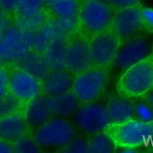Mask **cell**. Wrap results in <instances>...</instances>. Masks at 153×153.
Returning <instances> with one entry per match:
<instances>
[{
    "mask_svg": "<svg viewBox=\"0 0 153 153\" xmlns=\"http://www.w3.org/2000/svg\"><path fill=\"white\" fill-rule=\"evenodd\" d=\"M69 35L71 34L62 28L56 19L50 16L41 28L32 33L31 50L43 53L52 42L58 39H67Z\"/></svg>",
    "mask_w": 153,
    "mask_h": 153,
    "instance_id": "5bb4252c",
    "label": "cell"
},
{
    "mask_svg": "<svg viewBox=\"0 0 153 153\" xmlns=\"http://www.w3.org/2000/svg\"><path fill=\"white\" fill-rule=\"evenodd\" d=\"M138 2L139 0H110V6L117 10L120 8H125V7L137 5Z\"/></svg>",
    "mask_w": 153,
    "mask_h": 153,
    "instance_id": "1f68e13d",
    "label": "cell"
},
{
    "mask_svg": "<svg viewBox=\"0 0 153 153\" xmlns=\"http://www.w3.org/2000/svg\"><path fill=\"white\" fill-rule=\"evenodd\" d=\"M112 7L101 0H84L80 3L78 30L88 38L110 28L113 19Z\"/></svg>",
    "mask_w": 153,
    "mask_h": 153,
    "instance_id": "3957f363",
    "label": "cell"
},
{
    "mask_svg": "<svg viewBox=\"0 0 153 153\" xmlns=\"http://www.w3.org/2000/svg\"><path fill=\"white\" fill-rule=\"evenodd\" d=\"M20 0H0V9L6 14L16 13Z\"/></svg>",
    "mask_w": 153,
    "mask_h": 153,
    "instance_id": "f546056e",
    "label": "cell"
},
{
    "mask_svg": "<svg viewBox=\"0 0 153 153\" xmlns=\"http://www.w3.org/2000/svg\"><path fill=\"white\" fill-rule=\"evenodd\" d=\"M47 101L53 115L59 117L74 114L82 104L72 90L58 95L47 96Z\"/></svg>",
    "mask_w": 153,
    "mask_h": 153,
    "instance_id": "ac0fdd59",
    "label": "cell"
},
{
    "mask_svg": "<svg viewBox=\"0 0 153 153\" xmlns=\"http://www.w3.org/2000/svg\"><path fill=\"white\" fill-rule=\"evenodd\" d=\"M24 116L28 126L33 129H37L54 116L49 107L47 96L41 93L38 97L25 103L24 109Z\"/></svg>",
    "mask_w": 153,
    "mask_h": 153,
    "instance_id": "2e32d148",
    "label": "cell"
},
{
    "mask_svg": "<svg viewBox=\"0 0 153 153\" xmlns=\"http://www.w3.org/2000/svg\"><path fill=\"white\" fill-rule=\"evenodd\" d=\"M140 13L142 29L149 33H153V9L149 7H141Z\"/></svg>",
    "mask_w": 153,
    "mask_h": 153,
    "instance_id": "f1b7e54d",
    "label": "cell"
},
{
    "mask_svg": "<svg viewBox=\"0 0 153 153\" xmlns=\"http://www.w3.org/2000/svg\"><path fill=\"white\" fill-rule=\"evenodd\" d=\"M9 92V74L0 67V96Z\"/></svg>",
    "mask_w": 153,
    "mask_h": 153,
    "instance_id": "4dcf8cb0",
    "label": "cell"
},
{
    "mask_svg": "<svg viewBox=\"0 0 153 153\" xmlns=\"http://www.w3.org/2000/svg\"><path fill=\"white\" fill-rule=\"evenodd\" d=\"M11 152H13L11 144L0 139V153H11Z\"/></svg>",
    "mask_w": 153,
    "mask_h": 153,
    "instance_id": "d6a6232c",
    "label": "cell"
},
{
    "mask_svg": "<svg viewBox=\"0 0 153 153\" xmlns=\"http://www.w3.org/2000/svg\"><path fill=\"white\" fill-rule=\"evenodd\" d=\"M151 52H153V43L147 37L136 34L122 42L113 65L125 70L149 56Z\"/></svg>",
    "mask_w": 153,
    "mask_h": 153,
    "instance_id": "ba28073f",
    "label": "cell"
},
{
    "mask_svg": "<svg viewBox=\"0 0 153 153\" xmlns=\"http://www.w3.org/2000/svg\"><path fill=\"white\" fill-rule=\"evenodd\" d=\"M119 96L142 99L153 91V52L123 70L117 82Z\"/></svg>",
    "mask_w": 153,
    "mask_h": 153,
    "instance_id": "6da1fadb",
    "label": "cell"
},
{
    "mask_svg": "<svg viewBox=\"0 0 153 153\" xmlns=\"http://www.w3.org/2000/svg\"><path fill=\"white\" fill-rule=\"evenodd\" d=\"M74 136V127L70 121L62 117L51 118L37 128L33 135L41 148H64Z\"/></svg>",
    "mask_w": 153,
    "mask_h": 153,
    "instance_id": "5b68a950",
    "label": "cell"
},
{
    "mask_svg": "<svg viewBox=\"0 0 153 153\" xmlns=\"http://www.w3.org/2000/svg\"><path fill=\"white\" fill-rule=\"evenodd\" d=\"M120 151L123 152V153H135V152H137V149L127 148V149H120Z\"/></svg>",
    "mask_w": 153,
    "mask_h": 153,
    "instance_id": "e575fe53",
    "label": "cell"
},
{
    "mask_svg": "<svg viewBox=\"0 0 153 153\" xmlns=\"http://www.w3.org/2000/svg\"><path fill=\"white\" fill-rule=\"evenodd\" d=\"M29 126L24 113L17 112L0 118V139L12 144L18 138L25 135Z\"/></svg>",
    "mask_w": 153,
    "mask_h": 153,
    "instance_id": "e0dca14e",
    "label": "cell"
},
{
    "mask_svg": "<svg viewBox=\"0 0 153 153\" xmlns=\"http://www.w3.org/2000/svg\"><path fill=\"white\" fill-rule=\"evenodd\" d=\"M103 131L109 136L116 149H141L151 145L153 127L151 121L144 122L135 117L119 122H110Z\"/></svg>",
    "mask_w": 153,
    "mask_h": 153,
    "instance_id": "7a4b0ae2",
    "label": "cell"
},
{
    "mask_svg": "<svg viewBox=\"0 0 153 153\" xmlns=\"http://www.w3.org/2000/svg\"><path fill=\"white\" fill-rule=\"evenodd\" d=\"M46 6L68 34L78 31L80 0H46Z\"/></svg>",
    "mask_w": 153,
    "mask_h": 153,
    "instance_id": "4fadbf2b",
    "label": "cell"
},
{
    "mask_svg": "<svg viewBox=\"0 0 153 153\" xmlns=\"http://www.w3.org/2000/svg\"><path fill=\"white\" fill-rule=\"evenodd\" d=\"M144 98H145V100L148 102V103L151 106L152 109H153V91L149 92V94L147 96H145Z\"/></svg>",
    "mask_w": 153,
    "mask_h": 153,
    "instance_id": "836d02e7",
    "label": "cell"
},
{
    "mask_svg": "<svg viewBox=\"0 0 153 153\" xmlns=\"http://www.w3.org/2000/svg\"><path fill=\"white\" fill-rule=\"evenodd\" d=\"M9 92L23 103H27L42 93V82L17 68L9 74Z\"/></svg>",
    "mask_w": 153,
    "mask_h": 153,
    "instance_id": "7c38bea8",
    "label": "cell"
},
{
    "mask_svg": "<svg viewBox=\"0 0 153 153\" xmlns=\"http://www.w3.org/2000/svg\"><path fill=\"white\" fill-rule=\"evenodd\" d=\"M16 64L19 69L26 71L41 82L43 81V79L51 71L42 53L35 52L33 50L29 51Z\"/></svg>",
    "mask_w": 153,
    "mask_h": 153,
    "instance_id": "d6986e66",
    "label": "cell"
},
{
    "mask_svg": "<svg viewBox=\"0 0 153 153\" xmlns=\"http://www.w3.org/2000/svg\"><path fill=\"white\" fill-rule=\"evenodd\" d=\"M62 151L66 153H88L89 152L88 140L74 137L68 145L62 148Z\"/></svg>",
    "mask_w": 153,
    "mask_h": 153,
    "instance_id": "83f0119b",
    "label": "cell"
},
{
    "mask_svg": "<svg viewBox=\"0 0 153 153\" xmlns=\"http://www.w3.org/2000/svg\"><path fill=\"white\" fill-rule=\"evenodd\" d=\"M90 66H92V62L89 38L79 31L71 33L66 39L65 69L75 75Z\"/></svg>",
    "mask_w": 153,
    "mask_h": 153,
    "instance_id": "52a82bcc",
    "label": "cell"
},
{
    "mask_svg": "<svg viewBox=\"0 0 153 153\" xmlns=\"http://www.w3.org/2000/svg\"><path fill=\"white\" fill-rule=\"evenodd\" d=\"M101 1H102V2H104V3H107V4L110 5V0H101Z\"/></svg>",
    "mask_w": 153,
    "mask_h": 153,
    "instance_id": "d590c367",
    "label": "cell"
},
{
    "mask_svg": "<svg viewBox=\"0 0 153 153\" xmlns=\"http://www.w3.org/2000/svg\"><path fill=\"white\" fill-rule=\"evenodd\" d=\"M122 43L111 28L89 38V49L92 65L109 69L114 64L117 53Z\"/></svg>",
    "mask_w": 153,
    "mask_h": 153,
    "instance_id": "8992f818",
    "label": "cell"
},
{
    "mask_svg": "<svg viewBox=\"0 0 153 153\" xmlns=\"http://www.w3.org/2000/svg\"><path fill=\"white\" fill-rule=\"evenodd\" d=\"M140 8L141 7L137 4L117 9L114 11L110 28L122 39V42L136 35L142 29Z\"/></svg>",
    "mask_w": 153,
    "mask_h": 153,
    "instance_id": "8fae6325",
    "label": "cell"
},
{
    "mask_svg": "<svg viewBox=\"0 0 153 153\" xmlns=\"http://www.w3.org/2000/svg\"><path fill=\"white\" fill-rule=\"evenodd\" d=\"M110 122H119L134 117V102L122 96L112 98L105 106Z\"/></svg>",
    "mask_w": 153,
    "mask_h": 153,
    "instance_id": "ffe728a7",
    "label": "cell"
},
{
    "mask_svg": "<svg viewBox=\"0 0 153 153\" xmlns=\"http://www.w3.org/2000/svg\"><path fill=\"white\" fill-rule=\"evenodd\" d=\"M32 33L18 28L13 25L2 32V48L7 62L17 63L31 51Z\"/></svg>",
    "mask_w": 153,
    "mask_h": 153,
    "instance_id": "9c48e42d",
    "label": "cell"
},
{
    "mask_svg": "<svg viewBox=\"0 0 153 153\" xmlns=\"http://www.w3.org/2000/svg\"><path fill=\"white\" fill-rule=\"evenodd\" d=\"M88 143L91 153H110L116 149L115 145L103 131L91 134Z\"/></svg>",
    "mask_w": 153,
    "mask_h": 153,
    "instance_id": "603a6c76",
    "label": "cell"
},
{
    "mask_svg": "<svg viewBox=\"0 0 153 153\" xmlns=\"http://www.w3.org/2000/svg\"><path fill=\"white\" fill-rule=\"evenodd\" d=\"M50 16L51 15H49L48 11L46 10L28 15L15 14V19L13 23H14V25L20 29L26 32L34 33L42 27Z\"/></svg>",
    "mask_w": 153,
    "mask_h": 153,
    "instance_id": "7402d4cb",
    "label": "cell"
},
{
    "mask_svg": "<svg viewBox=\"0 0 153 153\" xmlns=\"http://www.w3.org/2000/svg\"><path fill=\"white\" fill-rule=\"evenodd\" d=\"M108 81V69L92 65L74 75L72 92L82 104L95 102L102 94Z\"/></svg>",
    "mask_w": 153,
    "mask_h": 153,
    "instance_id": "277c9868",
    "label": "cell"
},
{
    "mask_svg": "<svg viewBox=\"0 0 153 153\" xmlns=\"http://www.w3.org/2000/svg\"><path fill=\"white\" fill-rule=\"evenodd\" d=\"M74 120L80 129L89 134L102 131L110 123L106 107L94 102L80 106L75 112Z\"/></svg>",
    "mask_w": 153,
    "mask_h": 153,
    "instance_id": "30bf717a",
    "label": "cell"
},
{
    "mask_svg": "<svg viewBox=\"0 0 153 153\" xmlns=\"http://www.w3.org/2000/svg\"><path fill=\"white\" fill-rule=\"evenodd\" d=\"M13 152L17 153H38L41 151L39 146L34 137L23 135L11 144Z\"/></svg>",
    "mask_w": 153,
    "mask_h": 153,
    "instance_id": "d4e9b609",
    "label": "cell"
},
{
    "mask_svg": "<svg viewBox=\"0 0 153 153\" xmlns=\"http://www.w3.org/2000/svg\"><path fill=\"white\" fill-rule=\"evenodd\" d=\"M23 102L8 92L0 96V118L20 112L23 107Z\"/></svg>",
    "mask_w": 153,
    "mask_h": 153,
    "instance_id": "cb8c5ba5",
    "label": "cell"
},
{
    "mask_svg": "<svg viewBox=\"0 0 153 153\" xmlns=\"http://www.w3.org/2000/svg\"><path fill=\"white\" fill-rule=\"evenodd\" d=\"M134 106L135 118L144 122H149L153 119V109L146 100L134 102Z\"/></svg>",
    "mask_w": 153,
    "mask_h": 153,
    "instance_id": "4316f807",
    "label": "cell"
},
{
    "mask_svg": "<svg viewBox=\"0 0 153 153\" xmlns=\"http://www.w3.org/2000/svg\"><path fill=\"white\" fill-rule=\"evenodd\" d=\"M66 39H58L52 42L42 53L51 71L65 69Z\"/></svg>",
    "mask_w": 153,
    "mask_h": 153,
    "instance_id": "44dd1931",
    "label": "cell"
},
{
    "mask_svg": "<svg viewBox=\"0 0 153 153\" xmlns=\"http://www.w3.org/2000/svg\"><path fill=\"white\" fill-rule=\"evenodd\" d=\"M46 0H20L15 14H34L46 9Z\"/></svg>",
    "mask_w": 153,
    "mask_h": 153,
    "instance_id": "484cf974",
    "label": "cell"
},
{
    "mask_svg": "<svg viewBox=\"0 0 153 153\" xmlns=\"http://www.w3.org/2000/svg\"><path fill=\"white\" fill-rule=\"evenodd\" d=\"M74 74L67 69L50 71L42 82V93L45 96H54L71 91Z\"/></svg>",
    "mask_w": 153,
    "mask_h": 153,
    "instance_id": "9a60e30c",
    "label": "cell"
}]
</instances>
